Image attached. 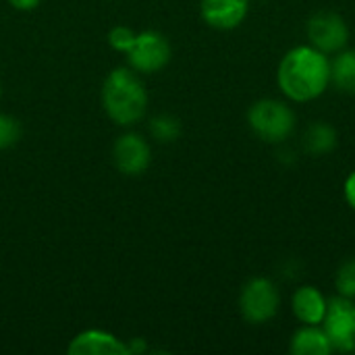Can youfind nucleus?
Segmentation results:
<instances>
[{"label":"nucleus","instance_id":"f257e3e1","mask_svg":"<svg viewBox=\"0 0 355 355\" xmlns=\"http://www.w3.org/2000/svg\"><path fill=\"white\" fill-rule=\"evenodd\" d=\"M277 85L293 104L318 100L331 87V56L310 44L293 46L277 67Z\"/></svg>","mask_w":355,"mask_h":355},{"label":"nucleus","instance_id":"f03ea898","mask_svg":"<svg viewBox=\"0 0 355 355\" xmlns=\"http://www.w3.org/2000/svg\"><path fill=\"white\" fill-rule=\"evenodd\" d=\"M102 106L119 127L139 123L148 110V89L137 71L131 67L112 69L102 85Z\"/></svg>","mask_w":355,"mask_h":355},{"label":"nucleus","instance_id":"7ed1b4c3","mask_svg":"<svg viewBox=\"0 0 355 355\" xmlns=\"http://www.w3.org/2000/svg\"><path fill=\"white\" fill-rule=\"evenodd\" d=\"M248 125L260 141L283 146L297 127V114L289 100L260 98L248 110Z\"/></svg>","mask_w":355,"mask_h":355},{"label":"nucleus","instance_id":"20e7f679","mask_svg":"<svg viewBox=\"0 0 355 355\" xmlns=\"http://www.w3.org/2000/svg\"><path fill=\"white\" fill-rule=\"evenodd\" d=\"M281 310L279 285L268 277H252L239 293V312L250 324H266Z\"/></svg>","mask_w":355,"mask_h":355},{"label":"nucleus","instance_id":"39448f33","mask_svg":"<svg viewBox=\"0 0 355 355\" xmlns=\"http://www.w3.org/2000/svg\"><path fill=\"white\" fill-rule=\"evenodd\" d=\"M125 54H127V62L133 71L152 75V73L162 71L171 62L173 48L164 33L146 29V31L137 33L133 46Z\"/></svg>","mask_w":355,"mask_h":355},{"label":"nucleus","instance_id":"423d86ee","mask_svg":"<svg viewBox=\"0 0 355 355\" xmlns=\"http://www.w3.org/2000/svg\"><path fill=\"white\" fill-rule=\"evenodd\" d=\"M308 44L318 48L320 52L333 56L347 48L349 44V25L335 10H318L306 23Z\"/></svg>","mask_w":355,"mask_h":355},{"label":"nucleus","instance_id":"0eeeda50","mask_svg":"<svg viewBox=\"0 0 355 355\" xmlns=\"http://www.w3.org/2000/svg\"><path fill=\"white\" fill-rule=\"evenodd\" d=\"M335 352L355 354V300L335 295L322 322Z\"/></svg>","mask_w":355,"mask_h":355},{"label":"nucleus","instance_id":"6e6552de","mask_svg":"<svg viewBox=\"0 0 355 355\" xmlns=\"http://www.w3.org/2000/svg\"><path fill=\"white\" fill-rule=\"evenodd\" d=\"M112 160L114 166L129 177H137L148 171L152 162V148L148 139L139 133H123L112 146Z\"/></svg>","mask_w":355,"mask_h":355},{"label":"nucleus","instance_id":"1a4fd4ad","mask_svg":"<svg viewBox=\"0 0 355 355\" xmlns=\"http://www.w3.org/2000/svg\"><path fill=\"white\" fill-rule=\"evenodd\" d=\"M250 12V0H200L204 23L218 31L237 29Z\"/></svg>","mask_w":355,"mask_h":355},{"label":"nucleus","instance_id":"9d476101","mask_svg":"<svg viewBox=\"0 0 355 355\" xmlns=\"http://www.w3.org/2000/svg\"><path fill=\"white\" fill-rule=\"evenodd\" d=\"M67 352L71 355H129V345L108 331L87 329L69 343Z\"/></svg>","mask_w":355,"mask_h":355},{"label":"nucleus","instance_id":"9b49d317","mask_svg":"<svg viewBox=\"0 0 355 355\" xmlns=\"http://www.w3.org/2000/svg\"><path fill=\"white\" fill-rule=\"evenodd\" d=\"M291 310L300 324H322L329 310V297L316 285H300L293 291Z\"/></svg>","mask_w":355,"mask_h":355},{"label":"nucleus","instance_id":"f8f14e48","mask_svg":"<svg viewBox=\"0 0 355 355\" xmlns=\"http://www.w3.org/2000/svg\"><path fill=\"white\" fill-rule=\"evenodd\" d=\"M293 355H333L335 347L322 324H302L289 341Z\"/></svg>","mask_w":355,"mask_h":355},{"label":"nucleus","instance_id":"ddd939ff","mask_svg":"<svg viewBox=\"0 0 355 355\" xmlns=\"http://www.w3.org/2000/svg\"><path fill=\"white\" fill-rule=\"evenodd\" d=\"M337 144H339V133L327 121H314L304 131V139H302L304 152L310 154V156H314V158H320V156L331 154L337 148Z\"/></svg>","mask_w":355,"mask_h":355},{"label":"nucleus","instance_id":"4468645a","mask_svg":"<svg viewBox=\"0 0 355 355\" xmlns=\"http://www.w3.org/2000/svg\"><path fill=\"white\" fill-rule=\"evenodd\" d=\"M331 85L355 96V48H343L331 58Z\"/></svg>","mask_w":355,"mask_h":355},{"label":"nucleus","instance_id":"2eb2a0df","mask_svg":"<svg viewBox=\"0 0 355 355\" xmlns=\"http://www.w3.org/2000/svg\"><path fill=\"white\" fill-rule=\"evenodd\" d=\"M183 127H181V121L171 114V112H160L156 116L150 119V133L154 139H158L160 144H173L179 139Z\"/></svg>","mask_w":355,"mask_h":355},{"label":"nucleus","instance_id":"dca6fc26","mask_svg":"<svg viewBox=\"0 0 355 355\" xmlns=\"http://www.w3.org/2000/svg\"><path fill=\"white\" fill-rule=\"evenodd\" d=\"M335 291L341 297L355 300V258L345 260L335 272Z\"/></svg>","mask_w":355,"mask_h":355},{"label":"nucleus","instance_id":"f3484780","mask_svg":"<svg viewBox=\"0 0 355 355\" xmlns=\"http://www.w3.org/2000/svg\"><path fill=\"white\" fill-rule=\"evenodd\" d=\"M19 139H21V123L10 114L0 112V150L12 148Z\"/></svg>","mask_w":355,"mask_h":355},{"label":"nucleus","instance_id":"a211bd4d","mask_svg":"<svg viewBox=\"0 0 355 355\" xmlns=\"http://www.w3.org/2000/svg\"><path fill=\"white\" fill-rule=\"evenodd\" d=\"M135 37H137V31H133L129 25H114L108 31V44H110V48H114L119 52H127L133 46Z\"/></svg>","mask_w":355,"mask_h":355},{"label":"nucleus","instance_id":"6ab92c4d","mask_svg":"<svg viewBox=\"0 0 355 355\" xmlns=\"http://www.w3.org/2000/svg\"><path fill=\"white\" fill-rule=\"evenodd\" d=\"M343 198L347 202V206L355 212V171L347 175V179L343 181Z\"/></svg>","mask_w":355,"mask_h":355},{"label":"nucleus","instance_id":"aec40b11","mask_svg":"<svg viewBox=\"0 0 355 355\" xmlns=\"http://www.w3.org/2000/svg\"><path fill=\"white\" fill-rule=\"evenodd\" d=\"M40 2L42 0H8V4L12 6V8H17V10H33V8H37L40 6Z\"/></svg>","mask_w":355,"mask_h":355},{"label":"nucleus","instance_id":"412c9836","mask_svg":"<svg viewBox=\"0 0 355 355\" xmlns=\"http://www.w3.org/2000/svg\"><path fill=\"white\" fill-rule=\"evenodd\" d=\"M0 98H2V83H0Z\"/></svg>","mask_w":355,"mask_h":355}]
</instances>
